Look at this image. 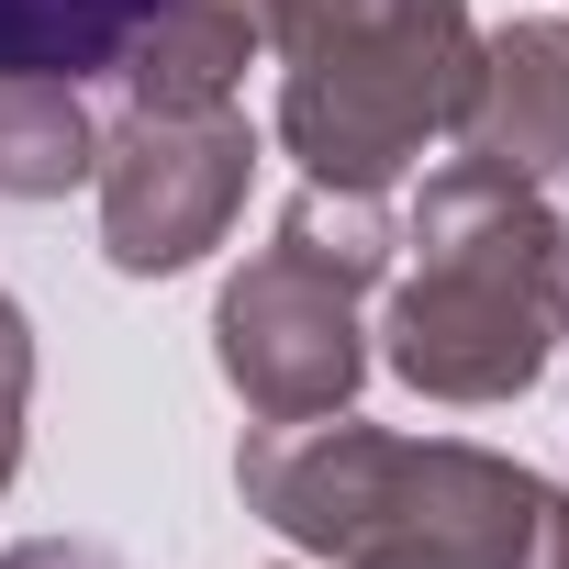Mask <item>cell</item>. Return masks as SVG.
I'll return each instance as SVG.
<instances>
[{
  "label": "cell",
  "mask_w": 569,
  "mask_h": 569,
  "mask_svg": "<svg viewBox=\"0 0 569 569\" xmlns=\"http://www.w3.org/2000/svg\"><path fill=\"white\" fill-rule=\"evenodd\" d=\"M246 168L257 134L212 101V112H123L101 134V246L123 279H168L190 257L223 246V223L246 212Z\"/></svg>",
  "instance_id": "obj_5"
},
{
  "label": "cell",
  "mask_w": 569,
  "mask_h": 569,
  "mask_svg": "<svg viewBox=\"0 0 569 569\" xmlns=\"http://www.w3.org/2000/svg\"><path fill=\"white\" fill-rule=\"evenodd\" d=\"M458 134H469V157L513 168L547 212H569V23H513V34H491Z\"/></svg>",
  "instance_id": "obj_6"
},
{
  "label": "cell",
  "mask_w": 569,
  "mask_h": 569,
  "mask_svg": "<svg viewBox=\"0 0 569 569\" xmlns=\"http://www.w3.org/2000/svg\"><path fill=\"white\" fill-rule=\"evenodd\" d=\"M101 168V123L57 79H0V201H57Z\"/></svg>",
  "instance_id": "obj_9"
},
{
  "label": "cell",
  "mask_w": 569,
  "mask_h": 569,
  "mask_svg": "<svg viewBox=\"0 0 569 569\" xmlns=\"http://www.w3.org/2000/svg\"><path fill=\"white\" fill-rule=\"evenodd\" d=\"M168 0H0V79H123V57L146 46V23Z\"/></svg>",
  "instance_id": "obj_8"
},
{
  "label": "cell",
  "mask_w": 569,
  "mask_h": 569,
  "mask_svg": "<svg viewBox=\"0 0 569 569\" xmlns=\"http://www.w3.org/2000/svg\"><path fill=\"white\" fill-rule=\"evenodd\" d=\"M391 268V212L380 190H302L279 212V246H257L234 279H223V313H212V347H223V380L246 391L257 425H325L358 402V291H380Z\"/></svg>",
  "instance_id": "obj_4"
},
{
  "label": "cell",
  "mask_w": 569,
  "mask_h": 569,
  "mask_svg": "<svg viewBox=\"0 0 569 569\" xmlns=\"http://www.w3.org/2000/svg\"><path fill=\"white\" fill-rule=\"evenodd\" d=\"M246 57H257V0H168L146 46L123 57V90H134V112H212V101H234Z\"/></svg>",
  "instance_id": "obj_7"
},
{
  "label": "cell",
  "mask_w": 569,
  "mask_h": 569,
  "mask_svg": "<svg viewBox=\"0 0 569 569\" xmlns=\"http://www.w3.org/2000/svg\"><path fill=\"white\" fill-rule=\"evenodd\" d=\"M257 46H279V146L325 190H391L480 79L469 0H257Z\"/></svg>",
  "instance_id": "obj_3"
},
{
  "label": "cell",
  "mask_w": 569,
  "mask_h": 569,
  "mask_svg": "<svg viewBox=\"0 0 569 569\" xmlns=\"http://www.w3.org/2000/svg\"><path fill=\"white\" fill-rule=\"evenodd\" d=\"M558 336H569L558 212L491 157L436 168L413 201V279L391 291L380 358L425 402H513Z\"/></svg>",
  "instance_id": "obj_2"
},
{
  "label": "cell",
  "mask_w": 569,
  "mask_h": 569,
  "mask_svg": "<svg viewBox=\"0 0 569 569\" xmlns=\"http://www.w3.org/2000/svg\"><path fill=\"white\" fill-rule=\"evenodd\" d=\"M0 569H123L112 547H79V536H34V547H12Z\"/></svg>",
  "instance_id": "obj_11"
},
{
  "label": "cell",
  "mask_w": 569,
  "mask_h": 569,
  "mask_svg": "<svg viewBox=\"0 0 569 569\" xmlns=\"http://www.w3.org/2000/svg\"><path fill=\"white\" fill-rule=\"evenodd\" d=\"M23 402H34V347H23V313L0 302V480L23 458Z\"/></svg>",
  "instance_id": "obj_10"
},
{
  "label": "cell",
  "mask_w": 569,
  "mask_h": 569,
  "mask_svg": "<svg viewBox=\"0 0 569 569\" xmlns=\"http://www.w3.org/2000/svg\"><path fill=\"white\" fill-rule=\"evenodd\" d=\"M234 480L246 513L336 569H569V491L491 447H425L325 413L246 436Z\"/></svg>",
  "instance_id": "obj_1"
}]
</instances>
